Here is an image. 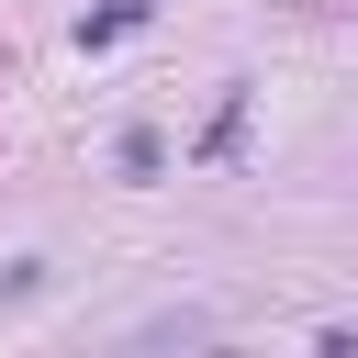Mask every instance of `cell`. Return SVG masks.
<instances>
[{
  "instance_id": "obj_1",
  "label": "cell",
  "mask_w": 358,
  "mask_h": 358,
  "mask_svg": "<svg viewBox=\"0 0 358 358\" xmlns=\"http://www.w3.org/2000/svg\"><path fill=\"white\" fill-rule=\"evenodd\" d=\"M145 11H157V0H101V11H90V22H78V45H90V56H101V45H123V34H134V22H145Z\"/></svg>"
}]
</instances>
